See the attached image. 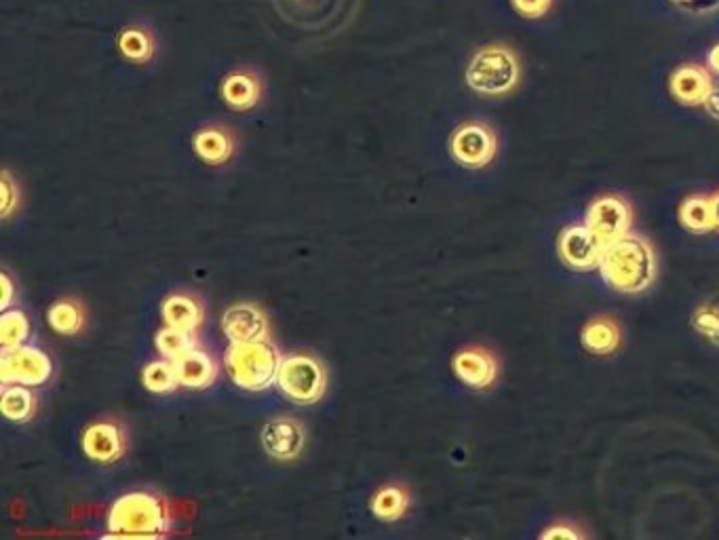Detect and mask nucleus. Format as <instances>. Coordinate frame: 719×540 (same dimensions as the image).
Masks as SVG:
<instances>
[{
  "mask_svg": "<svg viewBox=\"0 0 719 540\" xmlns=\"http://www.w3.org/2000/svg\"><path fill=\"white\" fill-rule=\"evenodd\" d=\"M161 317H163L165 325L196 332L203 325L205 309L194 296H190L187 292H174L163 300Z\"/></svg>",
  "mask_w": 719,
  "mask_h": 540,
  "instance_id": "nucleus-18",
  "label": "nucleus"
},
{
  "mask_svg": "<svg viewBox=\"0 0 719 540\" xmlns=\"http://www.w3.org/2000/svg\"><path fill=\"white\" fill-rule=\"evenodd\" d=\"M53 376V361L47 350L33 345L2 350L0 355V383L35 388L49 383Z\"/></svg>",
  "mask_w": 719,
  "mask_h": 540,
  "instance_id": "nucleus-6",
  "label": "nucleus"
},
{
  "mask_svg": "<svg viewBox=\"0 0 719 540\" xmlns=\"http://www.w3.org/2000/svg\"><path fill=\"white\" fill-rule=\"evenodd\" d=\"M281 361V352L268 340L230 343L224 355V370L236 388L262 393L277 385Z\"/></svg>",
  "mask_w": 719,
  "mask_h": 540,
  "instance_id": "nucleus-3",
  "label": "nucleus"
},
{
  "mask_svg": "<svg viewBox=\"0 0 719 540\" xmlns=\"http://www.w3.org/2000/svg\"><path fill=\"white\" fill-rule=\"evenodd\" d=\"M277 388L283 397L298 406H312L317 403L328 388V374L319 359L310 355H290L283 357Z\"/></svg>",
  "mask_w": 719,
  "mask_h": 540,
  "instance_id": "nucleus-5",
  "label": "nucleus"
},
{
  "mask_svg": "<svg viewBox=\"0 0 719 540\" xmlns=\"http://www.w3.org/2000/svg\"><path fill=\"white\" fill-rule=\"evenodd\" d=\"M142 385L154 395H169V393L178 390L180 378H178L176 363L165 357L146 363V368L142 370Z\"/></svg>",
  "mask_w": 719,
  "mask_h": 540,
  "instance_id": "nucleus-24",
  "label": "nucleus"
},
{
  "mask_svg": "<svg viewBox=\"0 0 719 540\" xmlns=\"http://www.w3.org/2000/svg\"><path fill=\"white\" fill-rule=\"evenodd\" d=\"M585 224L600 236V241L607 247L609 243H614L631 232L633 214L625 198H620L616 194H606L591 203V207L587 209Z\"/></svg>",
  "mask_w": 719,
  "mask_h": 540,
  "instance_id": "nucleus-8",
  "label": "nucleus"
},
{
  "mask_svg": "<svg viewBox=\"0 0 719 540\" xmlns=\"http://www.w3.org/2000/svg\"><path fill=\"white\" fill-rule=\"evenodd\" d=\"M705 106V111L709 113V115L714 116V118H718L719 120V91L718 89H714L711 91V95L707 98V102L703 104Z\"/></svg>",
  "mask_w": 719,
  "mask_h": 540,
  "instance_id": "nucleus-33",
  "label": "nucleus"
},
{
  "mask_svg": "<svg viewBox=\"0 0 719 540\" xmlns=\"http://www.w3.org/2000/svg\"><path fill=\"white\" fill-rule=\"evenodd\" d=\"M11 300H13V281H11L9 272L2 270V305H0V309H11Z\"/></svg>",
  "mask_w": 719,
  "mask_h": 540,
  "instance_id": "nucleus-32",
  "label": "nucleus"
},
{
  "mask_svg": "<svg viewBox=\"0 0 719 540\" xmlns=\"http://www.w3.org/2000/svg\"><path fill=\"white\" fill-rule=\"evenodd\" d=\"M515 11L528 20H538L549 13L553 0H511Z\"/></svg>",
  "mask_w": 719,
  "mask_h": 540,
  "instance_id": "nucleus-30",
  "label": "nucleus"
},
{
  "mask_svg": "<svg viewBox=\"0 0 719 540\" xmlns=\"http://www.w3.org/2000/svg\"><path fill=\"white\" fill-rule=\"evenodd\" d=\"M174 363H176V370H178L180 386L190 388V390H205V388L214 385L216 378H218L216 359L203 348H192Z\"/></svg>",
  "mask_w": 719,
  "mask_h": 540,
  "instance_id": "nucleus-15",
  "label": "nucleus"
},
{
  "mask_svg": "<svg viewBox=\"0 0 719 540\" xmlns=\"http://www.w3.org/2000/svg\"><path fill=\"white\" fill-rule=\"evenodd\" d=\"M0 410L4 421L13 425H26L33 421L37 412V397L30 390V386L2 385Z\"/></svg>",
  "mask_w": 719,
  "mask_h": 540,
  "instance_id": "nucleus-19",
  "label": "nucleus"
},
{
  "mask_svg": "<svg viewBox=\"0 0 719 540\" xmlns=\"http://www.w3.org/2000/svg\"><path fill=\"white\" fill-rule=\"evenodd\" d=\"M600 272L612 290L620 294H642L656 274L654 252L645 239L629 232L607 245Z\"/></svg>",
  "mask_w": 719,
  "mask_h": 540,
  "instance_id": "nucleus-2",
  "label": "nucleus"
},
{
  "mask_svg": "<svg viewBox=\"0 0 719 540\" xmlns=\"http://www.w3.org/2000/svg\"><path fill=\"white\" fill-rule=\"evenodd\" d=\"M106 537L161 539L169 532L171 519L165 501L149 490H131L111 504Z\"/></svg>",
  "mask_w": 719,
  "mask_h": 540,
  "instance_id": "nucleus-1",
  "label": "nucleus"
},
{
  "mask_svg": "<svg viewBox=\"0 0 719 540\" xmlns=\"http://www.w3.org/2000/svg\"><path fill=\"white\" fill-rule=\"evenodd\" d=\"M222 332L230 343H256L268 338L265 310L252 303H239L222 317Z\"/></svg>",
  "mask_w": 719,
  "mask_h": 540,
  "instance_id": "nucleus-13",
  "label": "nucleus"
},
{
  "mask_svg": "<svg viewBox=\"0 0 719 540\" xmlns=\"http://www.w3.org/2000/svg\"><path fill=\"white\" fill-rule=\"evenodd\" d=\"M455 378L473 390H486L498 378V363L492 352L482 347L458 350L452 361Z\"/></svg>",
  "mask_w": 719,
  "mask_h": 540,
  "instance_id": "nucleus-12",
  "label": "nucleus"
},
{
  "mask_svg": "<svg viewBox=\"0 0 719 540\" xmlns=\"http://www.w3.org/2000/svg\"><path fill=\"white\" fill-rule=\"evenodd\" d=\"M194 155L207 165H224L234 155V138L222 125H207L192 138Z\"/></svg>",
  "mask_w": 719,
  "mask_h": 540,
  "instance_id": "nucleus-17",
  "label": "nucleus"
},
{
  "mask_svg": "<svg viewBox=\"0 0 719 540\" xmlns=\"http://www.w3.org/2000/svg\"><path fill=\"white\" fill-rule=\"evenodd\" d=\"M694 327L714 345H719V307H703L694 314Z\"/></svg>",
  "mask_w": 719,
  "mask_h": 540,
  "instance_id": "nucleus-28",
  "label": "nucleus"
},
{
  "mask_svg": "<svg viewBox=\"0 0 719 540\" xmlns=\"http://www.w3.org/2000/svg\"><path fill=\"white\" fill-rule=\"evenodd\" d=\"M557 249H560V258L564 260L566 267L587 272V270L600 269L606 245L582 222V224H569L562 231L560 241H557Z\"/></svg>",
  "mask_w": 719,
  "mask_h": 540,
  "instance_id": "nucleus-9",
  "label": "nucleus"
},
{
  "mask_svg": "<svg viewBox=\"0 0 719 540\" xmlns=\"http://www.w3.org/2000/svg\"><path fill=\"white\" fill-rule=\"evenodd\" d=\"M709 66H711L714 73H718L719 75V44L718 47H714L711 53H709Z\"/></svg>",
  "mask_w": 719,
  "mask_h": 540,
  "instance_id": "nucleus-35",
  "label": "nucleus"
},
{
  "mask_svg": "<svg viewBox=\"0 0 719 540\" xmlns=\"http://www.w3.org/2000/svg\"><path fill=\"white\" fill-rule=\"evenodd\" d=\"M49 327L60 336H76L85 327V309L75 298H62L47 310Z\"/></svg>",
  "mask_w": 719,
  "mask_h": 540,
  "instance_id": "nucleus-20",
  "label": "nucleus"
},
{
  "mask_svg": "<svg viewBox=\"0 0 719 540\" xmlns=\"http://www.w3.org/2000/svg\"><path fill=\"white\" fill-rule=\"evenodd\" d=\"M671 93L683 106H703L714 91L711 77L701 66H682L671 75Z\"/></svg>",
  "mask_w": 719,
  "mask_h": 540,
  "instance_id": "nucleus-16",
  "label": "nucleus"
},
{
  "mask_svg": "<svg viewBox=\"0 0 719 540\" xmlns=\"http://www.w3.org/2000/svg\"><path fill=\"white\" fill-rule=\"evenodd\" d=\"M671 2L690 13H709L719 7V0H671Z\"/></svg>",
  "mask_w": 719,
  "mask_h": 540,
  "instance_id": "nucleus-31",
  "label": "nucleus"
},
{
  "mask_svg": "<svg viewBox=\"0 0 719 540\" xmlns=\"http://www.w3.org/2000/svg\"><path fill=\"white\" fill-rule=\"evenodd\" d=\"M154 345H156V350H158L161 357H165L169 361H178L182 355H187L189 350L196 347V338H194V332L165 325L156 334Z\"/></svg>",
  "mask_w": 719,
  "mask_h": 540,
  "instance_id": "nucleus-26",
  "label": "nucleus"
},
{
  "mask_svg": "<svg viewBox=\"0 0 719 540\" xmlns=\"http://www.w3.org/2000/svg\"><path fill=\"white\" fill-rule=\"evenodd\" d=\"M519 80L517 57L500 44L484 47L475 53L466 68V82L473 91L482 95H504Z\"/></svg>",
  "mask_w": 719,
  "mask_h": 540,
  "instance_id": "nucleus-4",
  "label": "nucleus"
},
{
  "mask_svg": "<svg viewBox=\"0 0 719 540\" xmlns=\"http://www.w3.org/2000/svg\"><path fill=\"white\" fill-rule=\"evenodd\" d=\"M498 151L492 129L486 123L468 120L462 123L450 140V153L455 163L466 169H482L490 165Z\"/></svg>",
  "mask_w": 719,
  "mask_h": 540,
  "instance_id": "nucleus-7",
  "label": "nucleus"
},
{
  "mask_svg": "<svg viewBox=\"0 0 719 540\" xmlns=\"http://www.w3.org/2000/svg\"><path fill=\"white\" fill-rule=\"evenodd\" d=\"M304 443H306V433L303 425L294 419H274L268 421L262 428V446L265 452L281 463L296 461L303 454Z\"/></svg>",
  "mask_w": 719,
  "mask_h": 540,
  "instance_id": "nucleus-11",
  "label": "nucleus"
},
{
  "mask_svg": "<svg viewBox=\"0 0 719 540\" xmlns=\"http://www.w3.org/2000/svg\"><path fill=\"white\" fill-rule=\"evenodd\" d=\"M118 49L127 60H131L136 64H142V62H149L154 55V39H152L149 30L131 26V28H125L120 33Z\"/></svg>",
  "mask_w": 719,
  "mask_h": 540,
  "instance_id": "nucleus-27",
  "label": "nucleus"
},
{
  "mask_svg": "<svg viewBox=\"0 0 719 540\" xmlns=\"http://www.w3.org/2000/svg\"><path fill=\"white\" fill-rule=\"evenodd\" d=\"M0 187H2V205H0V214L2 218H9L13 214V209L17 207V201H20V193H17V187L11 178L9 171H2V180H0Z\"/></svg>",
  "mask_w": 719,
  "mask_h": 540,
  "instance_id": "nucleus-29",
  "label": "nucleus"
},
{
  "mask_svg": "<svg viewBox=\"0 0 719 540\" xmlns=\"http://www.w3.org/2000/svg\"><path fill=\"white\" fill-rule=\"evenodd\" d=\"M80 448L89 461L98 464L118 463L127 450V435L123 426L111 421L91 423L82 430Z\"/></svg>",
  "mask_w": 719,
  "mask_h": 540,
  "instance_id": "nucleus-10",
  "label": "nucleus"
},
{
  "mask_svg": "<svg viewBox=\"0 0 719 540\" xmlns=\"http://www.w3.org/2000/svg\"><path fill=\"white\" fill-rule=\"evenodd\" d=\"M680 220L685 231L694 234H705V232L716 229V218H714V203L705 194H692L688 196L680 207Z\"/></svg>",
  "mask_w": 719,
  "mask_h": 540,
  "instance_id": "nucleus-21",
  "label": "nucleus"
},
{
  "mask_svg": "<svg viewBox=\"0 0 719 540\" xmlns=\"http://www.w3.org/2000/svg\"><path fill=\"white\" fill-rule=\"evenodd\" d=\"M582 345L595 355H609L620 345V330L612 319H606V317L591 319L582 327Z\"/></svg>",
  "mask_w": 719,
  "mask_h": 540,
  "instance_id": "nucleus-22",
  "label": "nucleus"
},
{
  "mask_svg": "<svg viewBox=\"0 0 719 540\" xmlns=\"http://www.w3.org/2000/svg\"><path fill=\"white\" fill-rule=\"evenodd\" d=\"M711 203H714V218H716V229H719V193L716 196H711Z\"/></svg>",
  "mask_w": 719,
  "mask_h": 540,
  "instance_id": "nucleus-36",
  "label": "nucleus"
},
{
  "mask_svg": "<svg viewBox=\"0 0 719 540\" xmlns=\"http://www.w3.org/2000/svg\"><path fill=\"white\" fill-rule=\"evenodd\" d=\"M542 537H569V539H576L578 537V532H572V530H568V528H562V530H557V528H551V530H547Z\"/></svg>",
  "mask_w": 719,
  "mask_h": 540,
  "instance_id": "nucleus-34",
  "label": "nucleus"
},
{
  "mask_svg": "<svg viewBox=\"0 0 719 540\" xmlns=\"http://www.w3.org/2000/svg\"><path fill=\"white\" fill-rule=\"evenodd\" d=\"M30 338V319L20 309L2 310L0 317V348L24 347Z\"/></svg>",
  "mask_w": 719,
  "mask_h": 540,
  "instance_id": "nucleus-25",
  "label": "nucleus"
},
{
  "mask_svg": "<svg viewBox=\"0 0 719 540\" xmlns=\"http://www.w3.org/2000/svg\"><path fill=\"white\" fill-rule=\"evenodd\" d=\"M410 506V497L401 486H382L372 497V513L380 522H397L406 515Z\"/></svg>",
  "mask_w": 719,
  "mask_h": 540,
  "instance_id": "nucleus-23",
  "label": "nucleus"
},
{
  "mask_svg": "<svg viewBox=\"0 0 719 540\" xmlns=\"http://www.w3.org/2000/svg\"><path fill=\"white\" fill-rule=\"evenodd\" d=\"M220 93L222 100L227 102L228 108L236 111V113H245L258 106L260 98H262V82L254 70L247 68H239L228 73L222 85H220Z\"/></svg>",
  "mask_w": 719,
  "mask_h": 540,
  "instance_id": "nucleus-14",
  "label": "nucleus"
}]
</instances>
